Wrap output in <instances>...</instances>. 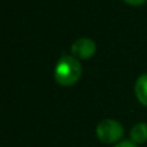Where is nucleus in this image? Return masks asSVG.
<instances>
[{
  "label": "nucleus",
  "instance_id": "3",
  "mask_svg": "<svg viewBox=\"0 0 147 147\" xmlns=\"http://www.w3.org/2000/svg\"><path fill=\"white\" fill-rule=\"evenodd\" d=\"M71 53L78 59H89L96 53V43L89 38L76 39L71 44Z\"/></svg>",
  "mask_w": 147,
  "mask_h": 147
},
{
  "label": "nucleus",
  "instance_id": "7",
  "mask_svg": "<svg viewBox=\"0 0 147 147\" xmlns=\"http://www.w3.org/2000/svg\"><path fill=\"white\" fill-rule=\"evenodd\" d=\"M124 1L127 3V4H129V5H134V7H138V5L145 4L147 0H124Z\"/></svg>",
  "mask_w": 147,
  "mask_h": 147
},
{
  "label": "nucleus",
  "instance_id": "5",
  "mask_svg": "<svg viewBox=\"0 0 147 147\" xmlns=\"http://www.w3.org/2000/svg\"><path fill=\"white\" fill-rule=\"evenodd\" d=\"M130 141L136 145H142L147 142V124L146 123H138L130 130Z\"/></svg>",
  "mask_w": 147,
  "mask_h": 147
},
{
  "label": "nucleus",
  "instance_id": "1",
  "mask_svg": "<svg viewBox=\"0 0 147 147\" xmlns=\"http://www.w3.org/2000/svg\"><path fill=\"white\" fill-rule=\"evenodd\" d=\"M83 67L74 56H62L54 69V79L62 86H71L80 80Z\"/></svg>",
  "mask_w": 147,
  "mask_h": 147
},
{
  "label": "nucleus",
  "instance_id": "6",
  "mask_svg": "<svg viewBox=\"0 0 147 147\" xmlns=\"http://www.w3.org/2000/svg\"><path fill=\"white\" fill-rule=\"evenodd\" d=\"M114 147H137L134 142H132L130 140H124V141H120L119 143H116Z\"/></svg>",
  "mask_w": 147,
  "mask_h": 147
},
{
  "label": "nucleus",
  "instance_id": "4",
  "mask_svg": "<svg viewBox=\"0 0 147 147\" xmlns=\"http://www.w3.org/2000/svg\"><path fill=\"white\" fill-rule=\"evenodd\" d=\"M134 93L140 103L147 107V74H143L137 79L134 84Z\"/></svg>",
  "mask_w": 147,
  "mask_h": 147
},
{
  "label": "nucleus",
  "instance_id": "2",
  "mask_svg": "<svg viewBox=\"0 0 147 147\" xmlns=\"http://www.w3.org/2000/svg\"><path fill=\"white\" fill-rule=\"evenodd\" d=\"M97 138L102 143L112 145L119 143L124 136V128L117 120L114 119H105L97 125L96 128Z\"/></svg>",
  "mask_w": 147,
  "mask_h": 147
}]
</instances>
